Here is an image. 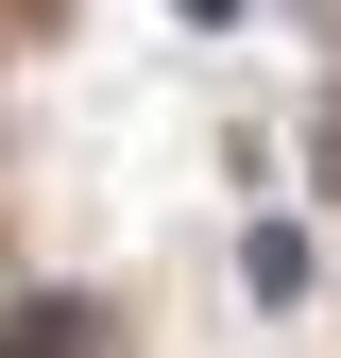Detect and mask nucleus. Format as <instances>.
I'll use <instances>...</instances> for the list:
<instances>
[{"label": "nucleus", "mask_w": 341, "mask_h": 358, "mask_svg": "<svg viewBox=\"0 0 341 358\" xmlns=\"http://www.w3.org/2000/svg\"><path fill=\"white\" fill-rule=\"evenodd\" d=\"M0 358H85V324H68V307H17V324H0Z\"/></svg>", "instance_id": "f257e3e1"}]
</instances>
